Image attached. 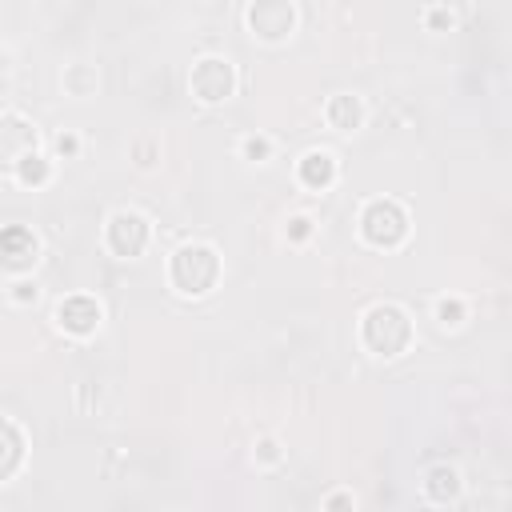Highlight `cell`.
I'll return each instance as SVG.
<instances>
[{"label": "cell", "mask_w": 512, "mask_h": 512, "mask_svg": "<svg viewBox=\"0 0 512 512\" xmlns=\"http://www.w3.org/2000/svg\"><path fill=\"white\" fill-rule=\"evenodd\" d=\"M360 344L372 356H384V360L408 352V344H412V316L400 304H392V300L372 304L360 316Z\"/></svg>", "instance_id": "1"}, {"label": "cell", "mask_w": 512, "mask_h": 512, "mask_svg": "<svg viewBox=\"0 0 512 512\" xmlns=\"http://www.w3.org/2000/svg\"><path fill=\"white\" fill-rule=\"evenodd\" d=\"M8 296H12L16 304H24V300H36V284H24V280H20V284H12V292H8Z\"/></svg>", "instance_id": "23"}, {"label": "cell", "mask_w": 512, "mask_h": 512, "mask_svg": "<svg viewBox=\"0 0 512 512\" xmlns=\"http://www.w3.org/2000/svg\"><path fill=\"white\" fill-rule=\"evenodd\" d=\"M188 88L200 104H224L232 92H236V68L228 56H200L192 64V76H188Z\"/></svg>", "instance_id": "4"}, {"label": "cell", "mask_w": 512, "mask_h": 512, "mask_svg": "<svg viewBox=\"0 0 512 512\" xmlns=\"http://www.w3.org/2000/svg\"><path fill=\"white\" fill-rule=\"evenodd\" d=\"M312 236V216H292L288 220V240H308Z\"/></svg>", "instance_id": "19"}, {"label": "cell", "mask_w": 512, "mask_h": 512, "mask_svg": "<svg viewBox=\"0 0 512 512\" xmlns=\"http://www.w3.org/2000/svg\"><path fill=\"white\" fill-rule=\"evenodd\" d=\"M240 152H244V160H268L272 156V140L268 136H244Z\"/></svg>", "instance_id": "17"}, {"label": "cell", "mask_w": 512, "mask_h": 512, "mask_svg": "<svg viewBox=\"0 0 512 512\" xmlns=\"http://www.w3.org/2000/svg\"><path fill=\"white\" fill-rule=\"evenodd\" d=\"M324 116L336 132H356L364 124V100L356 92H336L328 104H324Z\"/></svg>", "instance_id": "11"}, {"label": "cell", "mask_w": 512, "mask_h": 512, "mask_svg": "<svg viewBox=\"0 0 512 512\" xmlns=\"http://www.w3.org/2000/svg\"><path fill=\"white\" fill-rule=\"evenodd\" d=\"M148 236H152L148 220H144L140 212H132V208L112 212L108 224H104V244H108V252L120 256V260H136V256L148 248Z\"/></svg>", "instance_id": "5"}, {"label": "cell", "mask_w": 512, "mask_h": 512, "mask_svg": "<svg viewBox=\"0 0 512 512\" xmlns=\"http://www.w3.org/2000/svg\"><path fill=\"white\" fill-rule=\"evenodd\" d=\"M104 320V308L96 296H84V292H72L56 304V324L68 332V336H92Z\"/></svg>", "instance_id": "7"}, {"label": "cell", "mask_w": 512, "mask_h": 512, "mask_svg": "<svg viewBox=\"0 0 512 512\" xmlns=\"http://www.w3.org/2000/svg\"><path fill=\"white\" fill-rule=\"evenodd\" d=\"M424 20H428L432 28H452V20H456V16H452L448 8H428V12H424Z\"/></svg>", "instance_id": "21"}, {"label": "cell", "mask_w": 512, "mask_h": 512, "mask_svg": "<svg viewBox=\"0 0 512 512\" xmlns=\"http://www.w3.org/2000/svg\"><path fill=\"white\" fill-rule=\"evenodd\" d=\"M296 176H300V184H304V188L324 192V188H332V180H336V156H332V152H324V148H312V152H304V156H300Z\"/></svg>", "instance_id": "10"}, {"label": "cell", "mask_w": 512, "mask_h": 512, "mask_svg": "<svg viewBox=\"0 0 512 512\" xmlns=\"http://www.w3.org/2000/svg\"><path fill=\"white\" fill-rule=\"evenodd\" d=\"M324 512H352V492H328Z\"/></svg>", "instance_id": "20"}, {"label": "cell", "mask_w": 512, "mask_h": 512, "mask_svg": "<svg viewBox=\"0 0 512 512\" xmlns=\"http://www.w3.org/2000/svg\"><path fill=\"white\" fill-rule=\"evenodd\" d=\"M64 88H68L72 96H88V92L96 88V72H92L88 64H72V68L64 72Z\"/></svg>", "instance_id": "15"}, {"label": "cell", "mask_w": 512, "mask_h": 512, "mask_svg": "<svg viewBox=\"0 0 512 512\" xmlns=\"http://www.w3.org/2000/svg\"><path fill=\"white\" fill-rule=\"evenodd\" d=\"M36 252H40V240L32 236V228L8 224V228L0 232V256H4V268H8L12 276L24 272V268H32V264H36Z\"/></svg>", "instance_id": "9"}, {"label": "cell", "mask_w": 512, "mask_h": 512, "mask_svg": "<svg viewBox=\"0 0 512 512\" xmlns=\"http://www.w3.org/2000/svg\"><path fill=\"white\" fill-rule=\"evenodd\" d=\"M360 236H364V244L384 248V252L388 248H400L404 236H408V212H404V204L392 200V196L368 200L360 208Z\"/></svg>", "instance_id": "3"}, {"label": "cell", "mask_w": 512, "mask_h": 512, "mask_svg": "<svg viewBox=\"0 0 512 512\" xmlns=\"http://www.w3.org/2000/svg\"><path fill=\"white\" fill-rule=\"evenodd\" d=\"M464 316H468V308H464V300H460V296H444V300H436V320H440L444 328L464 324Z\"/></svg>", "instance_id": "16"}, {"label": "cell", "mask_w": 512, "mask_h": 512, "mask_svg": "<svg viewBox=\"0 0 512 512\" xmlns=\"http://www.w3.org/2000/svg\"><path fill=\"white\" fill-rule=\"evenodd\" d=\"M168 280L180 296H208L220 280V252L212 244H180L168 260Z\"/></svg>", "instance_id": "2"}, {"label": "cell", "mask_w": 512, "mask_h": 512, "mask_svg": "<svg viewBox=\"0 0 512 512\" xmlns=\"http://www.w3.org/2000/svg\"><path fill=\"white\" fill-rule=\"evenodd\" d=\"M256 460H260V464H276V460H280V444H276L272 436H260V440H256Z\"/></svg>", "instance_id": "18"}, {"label": "cell", "mask_w": 512, "mask_h": 512, "mask_svg": "<svg viewBox=\"0 0 512 512\" xmlns=\"http://www.w3.org/2000/svg\"><path fill=\"white\" fill-rule=\"evenodd\" d=\"M12 176H16L24 188H40V184H48V176H52V164H48L40 152H32V156H24V160L12 168Z\"/></svg>", "instance_id": "14"}, {"label": "cell", "mask_w": 512, "mask_h": 512, "mask_svg": "<svg viewBox=\"0 0 512 512\" xmlns=\"http://www.w3.org/2000/svg\"><path fill=\"white\" fill-rule=\"evenodd\" d=\"M460 488H464V484H460V472H456L452 464H432V468L424 472V496L436 500V504L456 500Z\"/></svg>", "instance_id": "12"}, {"label": "cell", "mask_w": 512, "mask_h": 512, "mask_svg": "<svg viewBox=\"0 0 512 512\" xmlns=\"http://www.w3.org/2000/svg\"><path fill=\"white\" fill-rule=\"evenodd\" d=\"M0 432H4V460H0V476L12 480L20 460H24V436L16 428V420H0Z\"/></svg>", "instance_id": "13"}, {"label": "cell", "mask_w": 512, "mask_h": 512, "mask_svg": "<svg viewBox=\"0 0 512 512\" xmlns=\"http://www.w3.org/2000/svg\"><path fill=\"white\" fill-rule=\"evenodd\" d=\"M0 152H4V164L16 168L24 156L36 152V128L24 116L4 112V120H0Z\"/></svg>", "instance_id": "8"}, {"label": "cell", "mask_w": 512, "mask_h": 512, "mask_svg": "<svg viewBox=\"0 0 512 512\" xmlns=\"http://www.w3.org/2000/svg\"><path fill=\"white\" fill-rule=\"evenodd\" d=\"M56 152H60V156H76V152H80V140H76L72 132H60V136H56Z\"/></svg>", "instance_id": "22"}, {"label": "cell", "mask_w": 512, "mask_h": 512, "mask_svg": "<svg viewBox=\"0 0 512 512\" xmlns=\"http://www.w3.org/2000/svg\"><path fill=\"white\" fill-rule=\"evenodd\" d=\"M244 20H248L252 36H260V40H284L296 28V8L288 0H256V4H248Z\"/></svg>", "instance_id": "6"}]
</instances>
